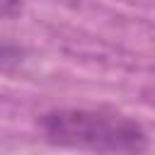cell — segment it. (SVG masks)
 Returning <instances> with one entry per match:
<instances>
[{
  "label": "cell",
  "mask_w": 155,
  "mask_h": 155,
  "mask_svg": "<svg viewBox=\"0 0 155 155\" xmlns=\"http://www.w3.org/2000/svg\"><path fill=\"white\" fill-rule=\"evenodd\" d=\"M22 12V0H0V17H17Z\"/></svg>",
  "instance_id": "obj_3"
},
{
  "label": "cell",
  "mask_w": 155,
  "mask_h": 155,
  "mask_svg": "<svg viewBox=\"0 0 155 155\" xmlns=\"http://www.w3.org/2000/svg\"><path fill=\"white\" fill-rule=\"evenodd\" d=\"M44 140L61 148L97 153H143L150 140L145 128L128 114L114 109L58 107L36 119Z\"/></svg>",
  "instance_id": "obj_1"
},
{
  "label": "cell",
  "mask_w": 155,
  "mask_h": 155,
  "mask_svg": "<svg viewBox=\"0 0 155 155\" xmlns=\"http://www.w3.org/2000/svg\"><path fill=\"white\" fill-rule=\"evenodd\" d=\"M22 61H24V48L17 46L15 41L0 36V68H12Z\"/></svg>",
  "instance_id": "obj_2"
}]
</instances>
